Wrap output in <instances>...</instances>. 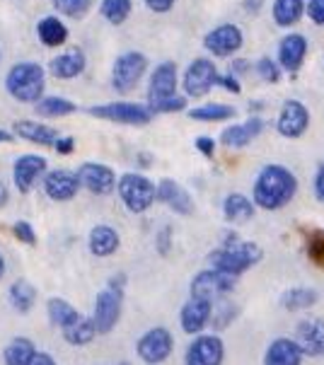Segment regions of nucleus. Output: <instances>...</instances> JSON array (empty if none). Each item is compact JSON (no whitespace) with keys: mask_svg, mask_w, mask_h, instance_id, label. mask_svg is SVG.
<instances>
[{"mask_svg":"<svg viewBox=\"0 0 324 365\" xmlns=\"http://www.w3.org/2000/svg\"><path fill=\"white\" fill-rule=\"evenodd\" d=\"M216 63L211 58H194L189 63V68L184 71V80H182V88L186 97H206L211 90L216 88Z\"/></svg>","mask_w":324,"mask_h":365,"instance_id":"obj_10","label":"nucleus"},{"mask_svg":"<svg viewBox=\"0 0 324 365\" xmlns=\"http://www.w3.org/2000/svg\"><path fill=\"white\" fill-rule=\"evenodd\" d=\"M121 310H123V288L107 286L102 293H97L95 314H92L97 334H109L114 329L121 319Z\"/></svg>","mask_w":324,"mask_h":365,"instance_id":"obj_9","label":"nucleus"},{"mask_svg":"<svg viewBox=\"0 0 324 365\" xmlns=\"http://www.w3.org/2000/svg\"><path fill=\"white\" fill-rule=\"evenodd\" d=\"M12 140V133L10 131H3V128H0V143H10Z\"/></svg>","mask_w":324,"mask_h":365,"instance_id":"obj_54","label":"nucleus"},{"mask_svg":"<svg viewBox=\"0 0 324 365\" xmlns=\"http://www.w3.org/2000/svg\"><path fill=\"white\" fill-rule=\"evenodd\" d=\"M174 95H177V63L165 61V63L155 68L151 73V80H148V107Z\"/></svg>","mask_w":324,"mask_h":365,"instance_id":"obj_15","label":"nucleus"},{"mask_svg":"<svg viewBox=\"0 0 324 365\" xmlns=\"http://www.w3.org/2000/svg\"><path fill=\"white\" fill-rule=\"evenodd\" d=\"M121 245L119 232L114 230L111 225H95L90 230V237H87V247L95 257H111Z\"/></svg>","mask_w":324,"mask_h":365,"instance_id":"obj_25","label":"nucleus"},{"mask_svg":"<svg viewBox=\"0 0 324 365\" xmlns=\"http://www.w3.org/2000/svg\"><path fill=\"white\" fill-rule=\"evenodd\" d=\"M211 312H213V302L203 298H189L182 305V312H179V327L184 329V334L198 336L211 322Z\"/></svg>","mask_w":324,"mask_h":365,"instance_id":"obj_19","label":"nucleus"},{"mask_svg":"<svg viewBox=\"0 0 324 365\" xmlns=\"http://www.w3.org/2000/svg\"><path fill=\"white\" fill-rule=\"evenodd\" d=\"M264 365H303V351L295 339H276L264 354Z\"/></svg>","mask_w":324,"mask_h":365,"instance_id":"obj_24","label":"nucleus"},{"mask_svg":"<svg viewBox=\"0 0 324 365\" xmlns=\"http://www.w3.org/2000/svg\"><path fill=\"white\" fill-rule=\"evenodd\" d=\"M3 274H5V259L0 255V278H3Z\"/></svg>","mask_w":324,"mask_h":365,"instance_id":"obj_55","label":"nucleus"},{"mask_svg":"<svg viewBox=\"0 0 324 365\" xmlns=\"http://www.w3.org/2000/svg\"><path fill=\"white\" fill-rule=\"evenodd\" d=\"M242 41H245V36H242V29L238 24H218L216 29H211L203 36V46L218 58H228L235 51H240Z\"/></svg>","mask_w":324,"mask_h":365,"instance_id":"obj_14","label":"nucleus"},{"mask_svg":"<svg viewBox=\"0 0 324 365\" xmlns=\"http://www.w3.org/2000/svg\"><path fill=\"white\" fill-rule=\"evenodd\" d=\"M271 15L278 27H293L305 15V0H273Z\"/></svg>","mask_w":324,"mask_h":365,"instance_id":"obj_28","label":"nucleus"},{"mask_svg":"<svg viewBox=\"0 0 324 365\" xmlns=\"http://www.w3.org/2000/svg\"><path fill=\"white\" fill-rule=\"evenodd\" d=\"M148 71V58L141 51H126L116 56L114 66H111V88L121 95L136 90V85L141 83V78Z\"/></svg>","mask_w":324,"mask_h":365,"instance_id":"obj_5","label":"nucleus"},{"mask_svg":"<svg viewBox=\"0 0 324 365\" xmlns=\"http://www.w3.org/2000/svg\"><path fill=\"white\" fill-rule=\"evenodd\" d=\"M76 111V104L71 100H66V97H41L39 102H36V114L39 116H46V119H54V116H68Z\"/></svg>","mask_w":324,"mask_h":365,"instance_id":"obj_36","label":"nucleus"},{"mask_svg":"<svg viewBox=\"0 0 324 365\" xmlns=\"http://www.w3.org/2000/svg\"><path fill=\"white\" fill-rule=\"evenodd\" d=\"M305 12L315 24H324V0H308L305 3Z\"/></svg>","mask_w":324,"mask_h":365,"instance_id":"obj_44","label":"nucleus"},{"mask_svg":"<svg viewBox=\"0 0 324 365\" xmlns=\"http://www.w3.org/2000/svg\"><path fill=\"white\" fill-rule=\"evenodd\" d=\"M46 310H49V319H51V324L61 327V329L76 324V322L83 317V314H80L76 307L71 305V302H66V300H61V298H51V300H49Z\"/></svg>","mask_w":324,"mask_h":365,"instance_id":"obj_33","label":"nucleus"},{"mask_svg":"<svg viewBox=\"0 0 324 365\" xmlns=\"http://www.w3.org/2000/svg\"><path fill=\"white\" fill-rule=\"evenodd\" d=\"M44 191L51 201H71L80 191V179L71 170H51L44 175Z\"/></svg>","mask_w":324,"mask_h":365,"instance_id":"obj_18","label":"nucleus"},{"mask_svg":"<svg viewBox=\"0 0 324 365\" xmlns=\"http://www.w3.org/2000/svg\"><path fill=\"white\" fill-rule=\"evenodd\" d=\"M223 361H226V344L216 334H198L184 356V365H223Z\"/></svg>","mask_w":324,"mask_h":365,"instance_id":"obj_11","label":"nucleus"},{"mask_svg":"<svg viewBox=\"0 0 324 365\" xmlns=\"http://www.w3.org/2000/svg\"><path fill=\"white\" fill-rule=\"evenodd\" d=\"M257 71L264 78V83H278V78H281V68L273 58H261L257 63Z\"/></svg>","mask_w":324,"mask_h":365,"instance_id":"obj_41","label":"nucleus"},{"mask_svg":"<svg viewBox=\"0 0 324 365\" xmlns=\"http://www.w3.org/2000/svg\"><path fill=\"white\" fill-rule=\"evenodd\" d=\"M90 114L102 121L128 123V126H146V123L153 121V111L148 109V104H136V102L99 104V107H90Z\"/></svg>","mask_w":324,"mask_h":365,"instance_id":"obj_6","label":"nucleus"},{"mask_svg":"<svg viewBox=\"0 0 324 365\" xmlns=\"http://www.w3.org/2000/svg\"><path fill=\"white\" fill-rule=\"evenodd\" d=\"M34 300H36V290L32 283L27 281H15L10 286V305L15 307L20 314H27L29 310L34 307Z\"/></svg>","mask_w":324,"mask_h":365,"instance_id":"obj_34","label":"nucleus"},{"mask_svg":"<svg viewBox=\"0 0 324 365\" xmlns=\"http://www.w3.org/2000/svg\"><path fill=\"white\" fill-rule=\"evenodd\" d=\"M29 365H56V361L49 354H44V351H36L32 356V361H29Z\"/></svg>","mask_w":324,"mask_h":365,"instance_id":"obj_50","label":"nucleus"},{"mask_svg":"<svg viewBox=\"0 0 324 365\" xmlns=\"http://www.w3.org/2000/svg\"><path fill=\"white\" fill-rule=\"evenodd\" d=\"M34 354H36V349H34V344L29 341V339L15 336L8 346H5L3 361H5V365H29V361H32Z\"/></svg>","mask_w":324,"mask_h":365,"instance_id":"obj_30","label":"nucleus"},{"mask_svg":"<svg viewBox=\"0 0 324 365\" xmlns=\"http://www.w3.org/2000/svg\"><path fill=\"white\" fill-rule=\"evenodd\" d=\"M308 255L315 264L324 266V235L322 232H315L313 237L308 240Z\"/></svg>","mask_w":324,"mask_h":365,"instance_id":"obj_42","label":"nucleus"},{"mask_svg":"<svg viewBox=\"0 0 324 365\" xmlns=\"http://www.w3.org/2000/svg\"><path fill=\"white\" fill-rule=\"evenodd\" d=\"M116 191L131 213H146L155 203V184L148 177L136 175V172H128L121 179H116Z\"/></svg>","mask_w":324,"mask_h":365,"instance_id":"obj_4","label":"nucleus"},{"mask_svg":"<svg viewBox=\"0 0 324 365\" xmlns=\"http://www.w3.org/2000/svg\"><path fill=\"white\" fill-rule=\"evenodd\" d=\"M295 344L300 346L303 356L320 358L324 356V319L305 317L295 327Z\"/></svg>","mask_w":324,"mask_h":365,"instance_id":"obj_16","label":"nucleus"},{"mask_svg":"<svg viewBox=\"0 0 324 365\" xmlns=\"http://www.w3.org/2000/svg\"><path fill=\"white\" fill-rule=\"evenodd\" d=\"M186 107V97L182 95H174V97H167V100H162V102H155L151 104V109L153 114H172V111H182Z\"/></svg>","mask_w":324,"mask_h":365,"instance_id":"obj_40","label":"nucleus"},{"mask_svg":"<svg viewBox=\"0 0 324 365\" xmlns=\"http://www.w3.org/2000/svg\"><path fill=\"white\" fill-rule=\"evenodd\" d=\"M315 196H317V201H322L324 203V163L317 167V172H315Z\"/></svg>","mask_w":324,"mask_h":365,"instance_id":"obj_46","label":"nucleus"},{"mask_svg":"<svg viewBox=\"0 0 324 365\" xmlns=\"http://www.w3.org/2000/svg\"><path fill=\"white\" fill-rule=\"evenodd\" d=\"M174 351V336L170 329L165 327H153L148 329L136 344V354L143 363L148 365H160L172 356Z\"/></svg>","mask_w":324,"mask_h":365,"instance_id":"obj_8","label":"nucleus"},{"mask_svg":"<svg viewBox=\"0 0 324 365\" xmlns=\"http://www.w3.org/2000/svg\"><path fill=\"white\" fill-rule=\"evenodd\" d=\"M83 71H85V53L80 51L78 46L66 48L64 53H59L56 58H51V63H49V73L61 80L78 78Z\"/></svg>","mask_w":324,"mask_h":365,"instance_id":"obj_23","label":"nucleus"},{"mask_svg":"<svg viewBox=\"0 0 324 365\" xmlns=\"http://www.w3.org/2000/svg\"><path fill=\"white\" fill-rule=\"evenodd\" d=\"M216 85H221V88H228L230 92H240V83H238V78L235 76H218L216 78Z\"/></svg>","mask_w":324,"mask_h":365,"instance_id":"obj_47","label":"nucleus"},{"mask_svg":"<svg viewBox=\"0 0 324 365\" xmlns=\"http://www.w3.org/2000/svg\"><path fill=\"white\" fill-rule=\"evenodd\" d=\"M95 336H97V329H95V322H92V317H80L76 324H71L64 329V339L73 346H85V344H90Z\"/></svg>","mask_w":324,"mask_h":365,"instance_id":"obj_35","label":"nucleus"},{"mask_svg":"<svg viewBox=\"0 0 324 365\" xmlns=\"http://www.w3.org/2000/svg\"><path fill=\"white\" fill-rule=\"evenodd\" d=\"M257 213V206H254L252 199H247L245 194H228L226 201H223V215H226L228 222H247L254 218Z\"/></svg>","mask_w":324,"mask_h":365,"instance_id":"obj_27","label":"nucleus"},{"mask_svg":"<svg viewBox=\"0 0 324 365\" xmlns=\"http://www.w3.org/2000/svg\"><path fill=\"white\" fill-rule=\"evenodd\" d=\"M235 114H238V109L230 107V104H218V102H208V104H201V107H194L189 111V116L194 121H230L235 119Z\"/></svg>","mask_w":324,"mask_h":365,"instance_id":"obj_31","label":"nucleus"},{"mask_svg":"<svg viewBox=\"0 0 324 365\" xmlns=\"http://www.w3.org/2000/svg\"><path fill=\"white\" fill-rule=\"evenodd\" d=\"M196 148L203 153V155H213V150H216V143H213V138H208V135H201V138H196Z\"/></svg>","mask_w":324,"mask_h":365,"instance_id":"obj_48","label":"nucleus"},{"mask_svg":"<svg viewBox=\"0 0 324 365\" xmlns=\"http://www.w3.org/2000/svg\"><path fill=\"white\" fill-rule=\"evenodd\" d=\"M44 85H46L44 68L39 63H32V61L15 63L10 68L8 78H5V90L22 104L39 102L44 97Z\"/></svg>","mask_w":324,"mask_h":365,"instance_id":"obj_3","label":"nucleus"},{"mask_svg":"<svg viewBox=\"0 0 324 365\" xmlns=\"http://www.w3.org/2000/svg\"><path fill=\"white\" fill-rule=\"evenodd\" d=\"M226 237H228L226 245L218 247V250H213L208 255L211 269L223 271V274L238 278L240 274L249 271L261 257H264V255H261V250L254 242H240V240H235L233 232L226 235Z\"/></svg>","mask_w":324,"mask_h":365,"instance_id":"obj_2","label":"nucleus"},{"mask_svg":"<svg viewBox=\"0 0 324 365\" xmlns=\"http://www.w3.org/2000/svg\"><path fill=\"white\" fill-rule=\"evenodd\" d=\"M92 0H54V8L66 17H83L90 10Z\"/></svg>","mask_w":324,"mask_h":365,"instance_id":"obj_39","label":"nucleus"},{"mask_svg":"<svg viewBox=\"0 0 324 365\" xmlns=\"http://www.w3.org/2000/svg\"><path fill=\"white\" fill-rule=\"evenodd\" d=\"M174 3H177V0H146L148 10L158 12V15H162V12H170L174 8Z\"/></svg>","mask_w":324,"mask_h":365,"instance_id":"obj_45","label":"nucleus"},{"mask_svg":"<svg viewBox=\"0 0 324 365\" xmlns=\"http://www.w3.org/2000/svg\"><path fill=\"white\" fill-rule=\"evenodd\" d=\"M235 286H238V278L223 274V271L208 269V271H198L191 281V298H203L208 302H218L223 300L228 293H233Z\"/></svg>","mask_w":324,"mask_h":365,"instance_id":"obj_7","label":"nucleus"},{"mask_svg":"<svg viewBox=\"0 0 324 365\" xmlns=\"http://www.w3.org/2000/svg\"><path fill=\"white\" fill-rule=\"evenodd\" d=\"M46 175V160L41 155H22L12 167V182H15L17 191L27 194L34 189V184Z\"/></svg>","mask_w":324,"mask_h":365,"instance_id":"obj_20","label":"nucleus"},{"mask_svg":"<svg viewBox=\"0 0 324 365\" xmlns=\"http://www.w3.org/2000/svg\"><path fill=\"white\" fill-rule=\"evenodd\" d=\"M261 3H264V0H245V8H247L249 12H257Z\"/></svg>","mask_w":324,"mask_h":365,"instance_id":"obj_52","label":"nucleus"},{"mask_svg":"<svg viewBox=\"0 0 324 365\" xmlns=\"http://www.w3.org/2000/svg\"><path fill=\"white\" fill-rule=\"evenodd\" d=\"M249 71V66H247V61H235V63H233V73H235V76H238V73H247Z\"/></svg>","mask_w":324,"mask_h":365,"instance_id":"obj_51","label":"nucleus"},{"mask_svg":"<svg viewBox=\"0 0 324 365\" xmlns=\"http://www.w3.org/2000/svg\"><path fill=\"white\" fill-rule=\"evenodd\" d=\"M78 179H80V187H85L90 194L95 196H109L111 191L116 189V175L114 170L107 165H99V163H85L78 167Z\"/></svg>","mask_w":324,"mask_h":365,"instance_id":"obj_12","label":"nucleus"},{"mask_svg":"<svg viewBox=\"0 0 324 365\" xmlns=\"http://www.w3.org/2000/svg\"><path fill=\"white\" fill-rule=\"evenodd\" d=\"M305 56H308V39H305L303 34H288V36H283L281 44H278L276 63L281 71L295 73L298 68L303 66Z\"/></svg>","mask_w":324,"mask_h":365,"instance_id":"obj_22","label":"nucleus"},{"mask_svg":"<svg viewBox=\"0 0 324 365\" xmlns=\"http://www.w3.org/2000/svg\"><path fill=\"white\" fill-rule=\"evenodd\" d=\"M12 232H15V237L20 240V242H24V245H34L36 242L34 227L29 225V222H24V220L15 222V225H12Z\"/></svg>","mask_w":324,"mask_h":365,"instance_id":"obj_43","label":"nucleus"},{"mask_svg":"<svg viewBox=\"0 0 324 365\" xmlns=\"http://www.w3.org/2000/svg\"><path fill=\"white\" fill-rule=\"evenodd\" d=\"M5 203H8V187H5V184L0 182V208H3Z\"/></svg>","mask_w":324,"mask_h":365,"instance_id":"obj_53","label":"nucleus"},{"mask_svg":"<svg viewBox=\"0 0 324 365\" xmlns=\"http://www.w3.org/2000/svg\"><path fill=\"white\" fill-rule=\"evenodd\" d=\"M12 131L20 135L22 140H29V143H36V145H46V148L56 145V140H59L56 128L44 126V123H36V121H27V119L12 123Z\"/></svg>","mask_w":324,"mask_h":365,"instance_id":"obj_26","label":"nucleus"},{"mask_svg":"<svg viewBox=\"0 0 324 365\" xmlns=\"http://www.w3.org/2000/svg\"><path fill=\"white\" fill-rule=\"evenodd\" d=\"M121 365H128V363H121Z\"/></svg>","mask_w":324,"mask_h":365,"instance_id":"obj_56","label":"nucleus"},{"mask_svg":"<svg viewBox=\"0 0 324 365\" xmlns=\"http://www.w3.org/2000/svg\"><path fill=\"white\" fill-rule=\"evenodd\" d=\"M266 123L259 116H252V119L242 121V123H233V126L223 128L221 133V143L228 148H245L252 140H257L261 133H264Z\"/></svg>","mask_w":324,"mask_h":365,"instance_id":"obj_21","label":"nucleus"},{"mask_svg":"<svg viewBox=\"0 0 324 365\" xmlns=\"http://www.w3.org/2000/svg\"><path fill=\"white\" fill-rule=\"evenodd\" d=\"M54 148L61 153V155H68V153L76 150V143H73V138H68V135H64V138L56 140V145H54Z\"/></svg>","mask_w":324,"mask_h":365,"instance_id":"obj_49","label":"nucleus"},{"mask_svg":"<svg viewBox=\"0 0 324 365\" xmlns=\"http://www.w3.org/2000/svg\"><path fill=\"white\" fill-rule=\"evenodd\" d=\"M36 34H39V41L44 46L56 48L64 46L68 39V27L59 17H44V20L36 24Z\"/></svg>","mask_w":324,"mask_h":365,"instance_id":"obj_29","label":"nucleus"},{"mask_svg":"<svg viewBox=\"0 0 324 365\" xmlns=\"http://www.w3.org/2000/svg\"><path fill=\"white\" fill-rule=\"evenodd\" d=\"M317 300H320V295H317L315 288H290L283 293L281 305L288 312H303V310H310Z\"/></svg>","mask_w":324,"mask_h":365,"instance_id":"obj_32","label":"nucleus"},{"mask_svg":"<svg viewBox=\"0 0 324 365\" xmlns=\"http://www.w3.org/2000/svg\"><path fill=\"white\" fill-rule=\"evenodd\" d=\"M131 8H133V0H102V5H99V12H102V17L109 24L119 27V24H123V22L128 20Z\"/></svg>","mask_w":324,"mask_h":365,"instance_id":"obj_37","label":"nucleus"},{"mask_svg":"<svg viewBox=\"0 0 324 365\" xmlns=\"http://www.w3.org/2000/svg\"><path fill=\"white\" fill-rule=\"evenodd\" d=\"M235 314H238V307L233 305V302H228L226 298L213 302V312H211V319H213L216 329H223V327H228L230 322L235 319Z\"/></svg>","mask_w":324,"mask_h":365,"instance_id":"obj_38","label":"nucleus"},{"mask_svg":"<svg viewBox=\"0 0 324 365\" xmlns=\"http://www.w3.org/2000/svg\"><path fill=\"white\" fill-rule=\"evenodd\" d=\"M155 201L170 206L174 213H179V215H194L196 213V206H194L191 194L182 187V184L174 182V179H160V184L155 187Z\"/></svg>","mask_w":324,"mask_h":365,"instance_id":"obj_17","label":"nucleus"},{"mask_svg":"<svg viewBox=\"0 0 324 365\" xmlns=\"http://www.w3.org/2000/svg\"><path fill=\"white\" fill-rule=\"evenodd\" d=\"M295 194H298V179L283 165L261 167L252 187L254 206L264 210H281L295 199Z\"/></svg>","mask_w":324,"mask_h":365,"instance_id":"obj_1","label":"nucleus"},{"mask_svg":"<svg viewBox=\"0 0 324 365\" xmlns=\"http://www.w3.org/2000/svg\"><path fill=\"white\" fill-rule=\"evenodd\" d=\"M310 126V111L303 102L285 100L281 111H278L276 128L283 138H303Z\"/></svg>","mask_w":324,"mask_h":365,"instance_id":"obj_13","label":"nucleus"}]
</instances>
